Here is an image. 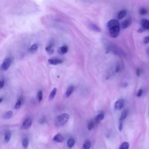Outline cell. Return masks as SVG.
<instances>
[{"mask_svg":"<svg viewBox=\"0 0 149 149\" xmlns=\"http://www.w3.org/2000/svg\"><path fill=\"white\" fill-rule=\"evenodd\" d=\"M69 118V116L68 114H63L61 115L58 116L56 118L55 120V125L58 126V127H61L64 125H65L67 122L68 121Z\"/></svg>","mask_w":149,"mask_h":149,"instance_id":"1","label":"cell"},{"mask_svg":"<svg viewBox=\"0 0 149 149\" xmlns=\"http://www.w3.org/2000/svg\"><path fill=\"white\" fill-rule=\"evenodd\" d=\"M12 63V59L11 58H7L4 59V61L2 63L1 68L2 71H5L8 69L10 65H11Z\"/></svg>","mask_w":149,"mask_h":149,"instance_id":"2","label":"cell"},{"mask_svg":"<svg viewBox=\"0 0 149 149\" xmlns=\"http://www.w3.org/2000/svg\"><path fill=\"white\" fill-rule=\"evenodd\" d=\"M32 119L30 117H28L25 119V120L23 121L22 123V129H28L31 127L32 125Z\"/></svg>","mask_w":149,"mask_h":149,"instance_id":"3","label":"cell"},{"mask_svg":"<svg viewBox=\"0 0 149 149\" xmlns=\"http://www.w3.org/2000/svg\"><path fill=\"white\" fill-rule=\"evenodd\" d=\"M109 31H110V36L112 37H113V38H116V37H118L119 33H120V26H116L115 27V28L109 29Z\"/></svg>","mask_w":149,"mask_h":149,"instance_id":"4","label":"cell"},{"mask_svg":"<svg viewBox=\"0 0 149 149\" xmlns=\"http://www.w3.org/2000/svg\"><path fill=\"white\" fill-rule=\"evenodd\" d=\"M116 26H120L119 22L117 20L112 19L111 20V21H109L107 23V27L109 29L115 28V27H116Z\"/></svg>","mask_w":149,"mask_h":149,"instance_id":"5","label":"cell"},{"mask_svg":"<svg viewBox=\"0 0 149 149\" xmlns=\"http://www.w3.org/2000/svg\"><path fill=\"white\" fill-rule=\"evenodd\" d=\"M124 105V101L122 99H119L117 101H116V103L115 104V110L118 111H120L122 108H123Z\"/></svg>","mask_w":149,"mask_h":149,"instance_id":"6","label":"cell"},{"mask_svg":"<svg viewBox=\"0 0 149 149\" xmlns=\"http://www.w3.org/2000/svg\"><path fill=\"white\" fill-rule=\"evenodd\" d=\"M48 62L49 64L50 65H58V64H60L61 63H63V60H62L61 59L59 58H51L49 59L48 60Z\"/></svg>","mask_w":149,"mask_h":149,"instance_id":"7","label":"cell"},{"mask_svg":"<svg viewBox=\"0 0 149 149\" xmlns=\"http://www.w3.org/2000/svg\"><path fill=\"white\" fill-rule=\"evenodd\" d=\"M64 140V136L61 135V134H57L56 135L54 136V137L53 138V140L54 141H56V142L58 143H62Z\"/></svg>","mask_w":149,"mask_h":149,"instance_id":"8","label":"cell"},{"mask_svg":"<svg viewBox=\"0 0 149 149\" xmlns=\"http://www.w3.org/2000/svg\"><path fill=\"white\" fill-rule=\"evenodd\" d=\"M68 47L66 46H62L60 47V48H59L58 49V53L60 54H62V55L66 54L67 52H68Z\"/></svg>","mask_w":149,"mask_h":149,"instance_id":"9","label":"cell"},{"mask_svg":"<svg viewBox=\"0 0 149 149\" xmlns=\"http://www.w3.org/2000/svg\"><path fill=\"white\" fill-rule=\"evenodd\" d=\"M142 28L145 30H149V21L146 19H143L141 22Z\"/></svg>","mask_w":149,"mask_h":149,"instance_id":"10","label":"cell"},{"mask_svg":"<svg viewBox=\"0 0 149 149\" xmlns=\"http://www.w3.org/2000/svg\"><path fill=\"white\" fill-rule=\"evenodd\" d=\"M89 28L91 30H92L93 31L96 32H100L101 29L99 28L98 26H97L96 24L94 23H90L89 24Z\"/></svg>","mask_w":149,"mask_h":149,"instance_id":"11","label":"cell"},{"mask_svg":"<svg viewBox=\"0 0 149 149\" xmlns=\"http://www.w3.org/2000/svg\"><path fill=\"white\" fill-rule=\"evenodd\" d=\"M74 90V87L73 86H69L68 89H67L66 91V97H69L70 96L72 93L73 92Z\"/></svg>","mask_w":149,"mask_h":149,"instance_id":"12","label":"cell"},{"mask_svg":"<svg viewBox=\"0 0 149 149\" xmlns=\"http://www.w3.org/2000/svg\"><path fill=\"white\" fill-rule=\"evenodd\" d=\"M38 48H39L38 44H33V45L30 47V48H29V51L31 53H35V52H36V51L38 49Z\"/></svg>","mask_w":149,"mask_h":149,"instance_id":"13","label":"cell"},{"mask_svg":"<svg viewBox=\"0 0 149 149\" xmlns=\"http://www.w3.org/2000/svg\"><path fill=\"white\" fill-rule=\"evenodd\" d=\"M128 114V111L127 110H123L122 111V114H121V117L120 118V121L123 122V121L126 119V116H127Z\"/></svg>","mask_w":149,"mask_h":149,"instance_id":"14","label":"cell"},{"mask_svg":"<svg viewBox=\"0 0 149 149\" xmlns=\"http://www.w3.org/2000/svg\"><path fill=\"white\" fill-rule=\"evenodd\" d=\"M46 51L48 53V54H49V55L53 54L54 52V49L53 47V44H49V45L46 48Z\"/></svg>","mask_w":149,"mask_h":149,"instance_id":"15","label":"cell"},{"mask_svg":"<svg viewBox=\"0 0 149 149\" xmlns=\"http://www.w3.org/2000/svg\"><path fill=\"white\" fill-rule=\"evenodd\" d=\"M131 23V22L129 20H125L123 22H122L121 23V28L122 29H126L129 26Z\"/></svg>","mask_w":149,"mask_h":149,"instance_id":"16","label":"cell"},{"mask_svg":"<svg viewBox=\"0 0 149 149\" xmlns=\"http://www.w3.org/2000/svg\"><path fill=\"white\" fill-rule=\"evenodd\" d=\"M11 133L10 131H7L5 133V136H4V140L6 141L7 143L9 142L11 140Z\"/></svg>","mask_w":149,"mask_h":149,"instance_id":"17","label":"cell"},{"mask_svg":"<svg viewBox=\"0 0 149 149\" xmlns=\"http://www.w3.org/2000/svg\"><path fill=\"white\" fill-rule=\"evenodd\" d=\"M57 92V89L54 88L53 90L51 91L50 94H49V100H53L54 97H55V96H56Z\"/></svg>","mask_w":149,"mask_h":149,"instance_id":"18","label":"cell"},{"mask_svg":"<svg viewBox=\"0 0 149 149\" xmlns=\"http://www.w3.org/2000/svg\"><path fill=\"white\" fill-rule=\"evenodd\" d=\"M126 15V10H122L118 14V18L119 19H123Z\"/></svg>","mask_w":149,"mask_h":149,"instance_id":"19","label":"cell"},{"mask_svg":"<svg viewBox=\"0 0 149 149\" xmlns=\"http://www.w3.org/2000/svg\"><path fill=\"white\" fill-rule=\"evenodd\" d=\"M12 115H13V112H12V111H8L6 112L5 114H4L3 116H4V119L8 120V119L11 118L12 117Z\"/></svg>","mask_w":149,"mask_h":149,"instance_id":"20","label":"cell"},{"mask_svg":"<svg viewBox=\"0 0 149 149\" xmlns=\"http://www.w3.org/2000/svg\"><path fill=\"white\" fill-rule=\"evenodd\" d=\"M74 143H75V141L73 139H69L68 140V142H67V145H68V147L69 148H71L73 147V146L74 145Z\"/></svg>","mask_w":149,"mask_h":149,"instance_id":"21","label":"cell"},{"mask_svg":"<svg viewBox=\"0 0 149 149\" xmlns=\"http://www.w3.org/2000/svg\"><path fill=\"white\" fill-rule=\"evenodd\" d=\"M22 146L24 149H26L29 146V140L27 138H24L22 140Z\"/></svg>","mask_w":149,"mask_h":149,"instance_id":"22","label":"cell"},{"mask_svg":"<svg viewBox=\"0 0 149 149\" xmlns=\"http://www.w3.org/2000/svg\"><path fill=\"white\" fill-rule=\"evenodd\" d=\"M37 98L39 102H41L43 100V91L41 90H39L37 93Z\"/></svg>","mask_w":149,"mask_h":149,"instance_id":"23","label":"cell"},{"mask_svg":"<svg viewBox=\"0 0 149 149\" xmlns=\"http://www.w3.org/2000/svg\"><path fill=\"white\" fill-rule=\"evenodd\" d=\"M22 104V98H19L18 101H17L15 105V109H16V110H18V109L21 108Z\"/></svg>","mask_w":149,"mask_h":149,"instance_id":"24","label":"cell"},{"mask_svg":"<svg viewBox=\"0 0 149 149\" xmlns=\"http://www.w3.org/2000/svg\"><path fill=\"white\" fill-rule=\"evenodd\" d=\"M91 147V142L90 140H86L83 146V149H90Z\"/></svg>","mask_w":149,"mask_h":149,"instance_id":"25","label":"cell"},{"mask_svg":"<svg viewBox=\"0 0 149 149\" xmlns=\"http://www.w3.org/2000/svg\"><path fill=\"white\" fill-rule=\"evenodd\" d=\"M104 118V114L103 113H101L96 116V120L97 122H100L101 121L103 120Z\"/></svg>","mask_w":149,"mask_h":149,"instance_id":"26","label":"cell"},{"mask_svg":"<svg viewBox=\"0 0 149 149\" xmlns=\"http://www.w3.org/2000/svg\"><path fill=\"white\" fill-rule=\"evenodd\" d=\"M129 144L128 142H123L122 144L120 149H129Z\"/></svg>","mask_w":149,"mask_h":149,"instance_id":"27","label":"cell"},{"mask_svg":"<svg viewBox=\"0 0 149 149\" xmlns=\"http://www.w3.org/2000/svg\"><path fill=\"white\" fill-rule=\"evenodd\" d=\"M94 122L90 121V122L89 123L88 126V130H89V131L92 130L93 129V128H94Z\"/></svg>","mask_w":149,"mask_h":149,"instance_id":"28","label":"cell"},{"mask_svg":"<svg viewBox=\"0 0 149 149\" xmlns=\"http://www.w3.org/2000/svg\"><path fill=\"white\" fill-rule=\"evenodd\" d=\"M140 14L141 15H145L147 14V10L145 8H142L140 9Z\"/></svg>","mask_w":149,"mask_h":149,"instance_id":"29","label":"cell"},{"mask_svg":"<svg viewBox=\"0 0 149 149\" xmlns=\"http://www.w3.org/2000/svg\"><path fill=\"white\" fill-rule=\"evenodd\" d=\"M122 128H123V122L119 121V125H118L119 131L121 132L122 130Z\"/></svg>","mask_w":149,"mask_h":149,"instance_id":"30","label":"cell"},{"mask_svg":"<svg viewBox=\"0 0 149 149\" xmlns=\"http://www.w3.org/2000/svg\"><path fill=\"white\" fill-rule=\"evenodd\" d=\"M143 42L145 44H148L149 43V36H146L145 37V39H144V40Z\"/></svg>","mask_w":149,"mask_h":149,"instance_id":"31","label":"cell"},{"mask_svg":"<svg viewBox=\"0 0 149 149\" xmlns=\"http://www.w3.org/2000/svg\"><path fill=\"white\" fill-rule=\"evenodd\" d=\"M142 94H143L142 89H139V90L138 91L136 96H137L138 97H141V95H142Z\"/></svg>","mask_w":149,"mask_h":149,"instance_id":"32","label":"cell"},{"mask_svg":"<svg viewBox=\"0 0 149 149\" xmlns=\"http://www.w3.org/2000/svg\"><path fill=\"white\" fill-rule=\"evenodd\" d=\"M140 73H141V71L139 68H138L136 69V75L138 76H139L140 75Z\"/></svg>","mask_w":149,"mask_h":149,"instance_id":"33","label":"cell"},{"mask_svg":"<svg viewBox=\"0 0 149 149\" xmlns=\"http://www.w3.org/2000/svg\"><path fill=\"white\" fill-rule=\"evenodd\" d=\"M120 71V66L119 65H116V69H115V71H116V72H119Z\"/></svg>","mask_w":149,"mask_h":149,"instance_id":"34","label":"cell"},{"mask_svg":"<svg viewBox=\"0 0 149 149\" xmlns=\"http://www.w3.org/2000/svg\"><path fill=\"white\" fill-rule=\"evenodd\" d=\"M4 86V82L0 80V89L3 88Z\"/></svg>","mask_w":149,"mask_h":149,"instance_id":"35","label":"cell"},{"mask_svg":"<svg viewBox=\"0 0 149 149\" xmlns=\"http://www.w3.org/2000/svg\"><path fill=\"white\" fill-rule=\"evenodd\" d=\"M128 86V83H123L122 84V85H121V87L122 88H126Z\"/></svg>","mask_w":149,"mask_h":149,"instance_id":"36","label":"cell"},{"mask_svg":"<svg viewBox=\"0 0 149 149\" xmlns=\"http://www.w3.org/2000/svg\"><path fill=\"white\" fill-rule=\"evenodd\" d=\"M2 101H3V98H2V97H1V98H0V104H1L2 102Z\"/></svg>","mask_w":149,"mask_h":149,"instance_id":"37","label":"cell"},{"mask_svg":"<svg viewBox=\"0 0 149 149\" xmlns=\"http://www.w3.org/2000/svg\"><path fill=\"white\" fill-rule=\"evenodd\" d=\"M147 53H148V54L149 55V49H148V51H147Z\"/></svg>","mask_w":149,"mask_h":149,"instance_id":"38","label":"cell"}]
</instances>
